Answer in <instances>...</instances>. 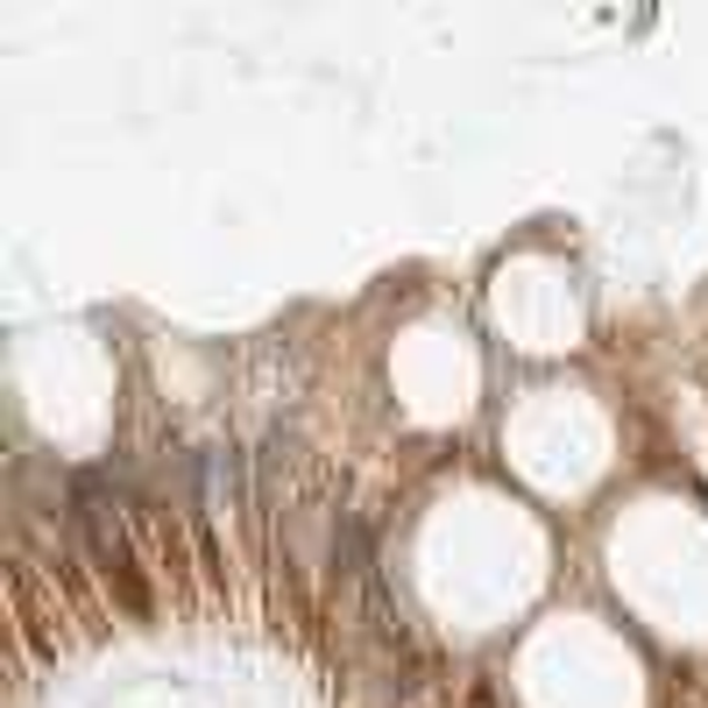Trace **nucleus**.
<instances>
[{"label":"nucleus","instance_id":"1","mask_svg":"<svg viewBox=\"0 0 708 708\" xmlns=\"http://www.w3.org/2000/svg\"><path fill=\"white\" fill-rule=\"evenodd\" d=\"M71 539L86 546V560H92V574L113 588V602L128 609L136 624H149L157 617V596H149V574H142V560H136V546H128V531H121V510L107 503V475H79L71 482Z\"/></svg>","mask_w":708,"mask_h":708}]
</instances>
